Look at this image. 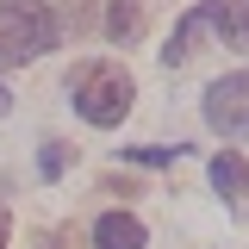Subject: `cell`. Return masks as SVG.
I'll return each mask as SVG.
<instances>
[{"instance_id": "10", "label": "cell", "mask_w": 249, "mask_h": 249, "mask_svg": "<svg viewBox=\"0 0 249 249\" xmlns=\"http://www.w3.org/2000/svg\"><path fill=\"white\" fill-rule=\"evenodd\" d=\"M93 6H100V0H69V13H75V25H93Z\"/></svg>"}, {"instance_id": "12", "label": "cell", "mask_w": 249, "mask_h": 249, "mask_svg": "<svg viewBox=\"0 0 249 249\" xmlns=\"http://www.w3.org/2000/svg\"><path fill=\"white\" fill-rule=\"evenodd\" d=\"M6 106H13V93H6V88H0V112H6Z\"/></svg>"}, {"instance_id": "9", "label": "cell", "mask_w": 249, "mask_h": 249, "mask_svg": "<svg viewBox=\"0 0 249 249\" xmlns=\"http://www.w3.org/2000/svg\"><path fill=\"white\" fill-rule=\"evenodd\" d=\"M62 168H69V150L62 143H44V175H62Z\"/></svg>"}, {"instance_id": "1", "label": "cell", "mask_w": 249, "mask_h": 249, "mask_svg": "<svg viewBox=\"0 0 249 249\" xmlns=\"http://www.w3.org/2000/svg\"><path fill=\"white\" fill-rule=\"evenodd\" d=\"M69 93H75V112L88 124H100V131H112V124H124V112H131V69L112 56H93L81 62L75 75H69Z\"/></svg>"}, {"instance_id": "8", "label": "cell", "mask_w": 249, "mask_h": 249, "mask_svg": "<svg viewBox=\"0 0 249 249\" xmlns=\"http://www.w3.org/2000/svg\"><path fill=\"white\" fill-rule=\"evenodd\" d=\"M124 156H131V162H156V168H162V162H175L181 150H162V143H137V150H124Z\"/></svg>"}, {"instance_id": "4", "label": "cell", "mask_w": 249, "mask_h": 249, "mask_svg": "<svg viewBox=\"0 0 249 249\" xmlns=\"http://www.w3.org/2000/svg\"><path fill=\"white\" fill-rule=\"evenodd\" d=\"M206 119H212L218 131H237V137H249V69H243V75H224V81H212V93H206Z\"/></svg>"}, {"instance_id": "2", "label": "cell", "mask_w": 249, "mask_h": 249, "mask_svg": "<svg viewBox=\"0 0 249 249\" xmlns=\"http://www.w3.org/2000/svg\"><path fill=\"white\" fill-rule=\"evenodd\" d=\"M206 37H224V44H249V0H193L181 13V25L168 31V50L162 62H187Z\"/></svg>"}, {"instance_id": "7", "label": "cell", "mask_w": 249, "mask_h": 249, "mask_svg": "<svg viewBox=\"0 0 249 249\" xmlns=\"http://www.w3.org/2000/svg\"><path fill=\"white\" fill-rule=\"evenodd\" d=\"M212 187L224 193V199H237V193L249 187V168H243V156H237V150H218V156H212Z\"/></svg>"}, {"instance_id": "5", "label": "cell", "mask_w": 249, "mask_h": 249, "mask_svg": "<svg viewBox=\"0 0 249 249\" xmlns=\"http://www.w3.org/2000/svg\"><path fill=\"white\" fill-rule=\"evenodd\" d=\"M93 243L100 249H143V224L131 212H106L100 224H93Z\"/></svg>"}, {"instance_id": "11", "label": "cell", "mask_w": 249, "mask_h": 249, "mask_svg": "<svg viewBox=\"0 0 249 249\" xmlns=\"http://www.w3.org/2000/svg\"><path fill=\"white\" fill-rule=\"evenodd\" d=\"M0 249H6V206H0Z\"/></svg>"}, {"instance_id": "3", "label": "cell", "mask_w": 249, "mask_h": 249, "mask_svg": "<svg viewBox=\"0 0 249 249\" xmlns=\"http://www.w3.org/2000/svg\"><path fill=\"white\" fill-rule=\"evenodd\" d=\"M56 13L44 0H0V62H25V56H44L56 50Z\"/></svg>"}, {"instance_id": "6", "label": "cell", "mask_w": 249, "mask_h": 249, "mask_svg": "<svg viewBox=\"0 0 249 249\" xmlns=\"http://www.w3.org/2000/svg\"><path fill=\"white\" fill-rule=\"evenodd\" d=\"M100 31L112 37V44H131L137 31H143V0H106V19Z\"/></svg>"}]
</instances>
